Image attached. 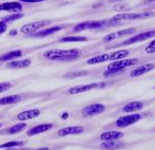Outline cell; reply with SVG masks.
<instances>
[{
    "label": "cell",
    "mask_w": 155,
    "mask_h": 150,
    "mask_svg": "<svg viewBox=\"0 0 155 150\" xmlns=\"http://www.w3.org/2000/svg\"><path fill=\"white\" fill-rule=\"evenodd\" d=\"M81 51L78 49H69V50H48L44 53V57L49 60H74L81 56Z\"/></svg>",
    "instance_id": "1"
},
{
    "label": "cell",
    "mask_w": 155,
    "mask_h": 150,
    "mask_svg": "<svg viewBox=\"0 0 155 150\" xmlns=\"http://www.w3.org/2000/svg\"><path fill=\"white\" fill-rule=\"evenodd\" d=\"M137 62H138L137 58H124V59L116 60V61L108 64L105 72H104V75L105 76H110V75L118 74V73H120L127 67L134 66Z\"/></svg>",
    "instance_id": "2"
},
{
    "label": "cell",
    "mask_w": 155,
    "mask_h": 150,
    "mask_svg": "<svg viewBox=\"0 0 155 150\" xmlns=\"http://www.w3.org/2000/svg\"><path fill=\"white\" fill-rule=\"evenodd\" d=\"M154 16L153 12H143V13H121L114 16L113 21H131V20L144 19Z\"/></svg>",
    "instance_id": "3"
},
{
    "label": "cell",
    "mask_w": 155,
    "mask_h": 150,
    "mask_svg": "<svg viewBox=\"0 0 155 150\" xmlns=\"http://www.w3.org/2000/svg\"><path fill=\"white\" fill-rule=\"evenodd\" d=\"M153 37H155V31H148V32L139 33V34L134 35L133 37H131V38H129L127 40H125L124 42L119 43V45H114V48H116V47H121V45L123 47V45H133V43L140 42V41L148 40V39L153 38Z\"/></svg>",
    "instance_id": "4"
},
{
    "label": "cell",
    "mask_w": 155,
    "mask_h": 150,
    "mask_svg": "<svg viewBox=\"0 0 155 150\" xmlns=\"http://www.w3.org/2000/svg\"><path fill=\"white\" fill-rule=\"evenodd\" d=\"M105 85L103 83H91V84H87V85H81V86H74L72 88L68 89L67 92L69 94H79V93H84V92H88V91L93 90V89H97V88H102Z\"/></svg>",
    "instance_id": "5"
},
{
    "label": "cell",
    "mask_w": 155,
    "mask_h": 150,
    "mask_svg": "<svg viewBox=\"0 0 155 150\" xmlns=\"http://www.w3.org/2000/svg\"><path fill=\"white\" fill-rule=\"evenodd\" d=\"M141 115L140 114H130V115L121 116L118 120H116V127L118 128H125L127 126H131V125L137 123L138 120H140Z\"/></svg>",
    "instance_id": "6"
},
{
    "label": "cell",
    "mask_w": 155,
    "mask_h": 150,
    "mask_svg": "<svg viewBox=\"0 0 155 150\" xmlns=\"http://www.w3.org/2000/svg\"><path fill=\"white\" fill-rule=\"evenodd\" d=\"M50 23H51V20H39V21H36V22L25 24V26L21 27L20 31H21V33H24V34L34 33V32H36L37 30H39L41 28H44V27L48 26V24H50Z\"/></svg>",
    "instance_id": "7"
},
{
    "label": "cell",
    "mask_w": 155,
    "mask_h": 150,
    "mask_svg": "<svg viewBox=\"0 0 155 150\" xmlns=\"http://www.w3.org/2000/svg\"><path fill=\"white\" fill-rule=\"evenodd\" d=\"M104 111H105V106L104 105H102V104H93V105L86 106L85 108H83L82 115L86 116V117H91V116L103 113Z\"/></svg>",
    "instance_id": "8"
},
{
    "label": "cell",
    "mask_w": 155,
    "mask_h": 150,
    "mask_svg": "<svg viewBox=\"0 0 155 150\" xmlns=\"http://www.w3.org/2000/svg\"><path fill=\"white\" fill-rule=\"evenodd\" d=\"M104 24H105L104 21H85L77 24L73 28V30L75 32H81V31L85 30H98V29L103 28Z\"/></svg>",
    "instance_id": "9"
},
{
    "label": "cell",
    "mask_w": 155,
    "mask_h": 150,
    "mask_svg": "<svg viewBox=\"0 0 155 150\" xmlns=\"http://www.w3.org/2000/svg\"><path fill=\"white\" fill-rule=\"evenodd\" d=\"M136 32V29L134 28H130V29H124V30H121V31H117V32L114 33H110V34L106 35L104 37V42H110V41L115 40V39H118L121 38L123 36H127V35H132Z\"/></svg>",
    "instance_id": "10"
},
{
    "label": "cell",
    "mask_w": 155,
    "mask_h": 150,
    "mask_svg": "<svg viewBox=\"0 0 155 150\" xmlns=\"http://www.w3.org/2000/svg\"><path fill=\"white\" fill-rule=\"evenodd\" d=\"M85 129L82 126H70L65 127L58 131V136H67V135H74V134H81L84 132Z\"/></svg>",
    "instance_id": "11"
},
{
    "label": "cell",
    "mask_w": 155,
    "mask_h": 150,
    "mask_svg": "<svg viewBox=\"0 0 155 150\" xmlns=\"http://www.w3.org/2000/svg\"><path fill=\"white\" fill-rule=\"evenodd\" d=\"M154 69H155L154 64H142V66H139V67H137V68H135L132 71L130 75H131V77H138V76H141V75L154 70Z\"/></svg>",
    "instance_id": "12"
},
{
    "label": "cell",
    "mask_w": 155,
    "mask_h": 150,
    "mask_svg": "<svg viewBox=\"0 0 155 150\" xmlns=\"http://www.w3.org/2000/svg\"><path fill=\"white\" fill-rule=\"evenodd\" d=\"M41 114L39 109H31V110H27V111H22L20 112L17 115V118L19 120H33V118L37 117Z\"/></svg>",
    "instance_id": "13"
},
{
    "label": "cell",
    "mask_w": 155,
    "mask_h": 150,
    "mask_svg": "<svg viewBox=\"0 0 155 150\" xmlns=\"http://www.w3.org/2000/svg\"><path fill=\"white\" fill-rule=\"evenodd\" d=\"M123 133L120 131H105V132L101 133L100 135V139L102 141H117L119 139H122Z\"/></svg>",
    "instance_id": "14"
},
{
    "label": "cell",
    "mask_w": 155,
    "mask_h": 150,
    "mask_svg": "<svg viewBox=\"0 0 155 150\" xmlns=\"http://www.w3.org/2000/svg\"><path fill=\"white\" fill-rule=\"evenodd\" d=\"M123 147H124V143L119 141H104L100 145V148L104 150H117Z\"/></svg>",
    "instance_id": "15"
},
{
    "label": "cell",
    "mask_w": 155,
    "mask_h": 150,
    "mask_svg": "<svg viewBox=\"0 0 155 150\" xmlns=\"http://www.w3.org/2000/svg\"><path fill=\"white\" fill-rule=\"evenodd\" d=\"M142 108H143V103L139 101H136V102H131V103L123 106L122 111L125 112V113H132V112L139 111Z\"/></svg>",
    "instance_id": "16"
},
{
    "label": "cell",
    "mask_w": 155,
    "mask_h": 150,
    "mask_svg": "<svg viewBox=\"0 0 155 150\" xmlns=\"http://www.w3.org/2000/svg\"><path fill=\"white\" fill-rule=\"evenodd\" d=\"M53 127L52 124H43V125H38V126H35L33 127L32 129L28 131L27 134L29 136H33V135H36V134H39V133H43V132H46V131L50 130V129Z\"/></svg>",
    "instance_id": "17"
},
{
    "label": "cell",
    "mask_w": 155,
    "mask_h": 150,
    "mask_svg": "<svg viewBox=\"0 0 155 150\" xmlns=\"http://www.w3.org/2000/svg\"><path fill=\"white\" fill-rule=\"evenodd\" d=\"M22 5L19 2H5L0 5V11L18 12L21 11Z\"/></svg>",
    "instance_id": "18"
},
{
    "label": "cell",
    "mask_w": 155,
    "mask_h": 150,
    "mask_svg": "<svg viewBox=\"0 0 155 150\" xmlns=\"http://www.w3.org/2000/svg\"><path fill=\"white\" fill-rule=\"evenodd\" d=\"M21 55L22 52L20 50H14V51L8 52V53L3 54L2 56H0V61H11L15 58L21 57Z\"/></svg>",
    "instance_id": "19"
},
{
    "label": "cell",
    "mask_w": 155,
    "mask_h": 150,
    "mask_svg": "<svg viewBox=\"0 0 155 150\" xmlns=\"http://www.w3.org/2000/svg\"><path fill=\"white\" fill-rule=\"evenodd\" d=\"M31 64L30 59H22V60H14V61H10L7 64V68L12 69H18V68H26Z\"/></svg>",
    "instance_id": "20"
},
{
    "label": "cell",
    "mask_w": 155,
    "mask_h": 150,
    "mask_svg": "<svg viewBox=\"0 0 155 150\" xmlns=\"http://www.w3.org/2000/svg\"><path fill=\"white\" fill-rule=\"evenodd\" d=\"M20 101H21V96H20V95H10V96H5V97H1V98H0V106L12 105V104H16Z\"/></svg>",
    "instance_id": "21"
},
{
    "label": "cell",
    "mask_w": 155,
    "mask_h": 150,
    "mask_svg": "<svg viewBox=\"0 0 155 150\" xmlns=\"http://www.w3.org/2000/svg\"><path fill=\"white\" fill-rule=\"evenodd\" d=\"M129 55H130V52L127 50H118V51H115L110 54V60L116 61V60L124 59Z\"/></svg>",
    "instance_id": "22"
},
{
    "label": "cell",
    "mask_w": 155,
    "mask_h": 150,
    "mask_svg": "<svg viewBox=\"0 0 155 150\" xmlns=\"http://www.w3.org/2000/svg\"><path fill=\"white\" fill-rule=\"evenodd\" d=\"M63 30V27L61 26H55V27H52V28H49L47 30H44L41 31V32L36 33V34H33L34 37H46V36H49V35L53 34V33L58 32V31Z\"/></svg>",
    "instance_id": "23"
},
{
    "label": "cell",
    "mask_w": 155,
    "mask_h": 150,
    "mask_svg": "<svg viewBox=\"0 0 155 150\" xmlns=\"http://www.w3.org/2000/svg\"><path fill=\"white\" fill-rule=\"evenodd\" d=\"M88 38L87 37L82 36H66L63 38L58 39V42H83V41H87Z\"/></svg>",
    "instance_id": "24"
},
{
    "label": "cell",
    "mask_w": 155,
    "mask_h": 150,
    "mask_svg": "<svg viewBox=\"0 0 155 150\" xmlns=\"http://www.w3.org/2000/svg\"><path fill=\"white\" fill-rule=\"evenodd\" d=\"M110 60V54H102V55H98L95 57H91L87 60V64H100V62H104Z\"/></svg>",
    "instance_id": "25"
},
{
    "label": "cell",
    "mask_w": 155,
    "mask_h": 150,
    "mask_svg": "<svg viewBox=\"0 0 155 150\" xmlns=\"http://www.w3.org/2000/svg\"><path fill=\"white\" fill-rule=\"evenodd\" d=\"M27 127V125L25 123H21V124H18V125H15V126L11 127L10 129H8V133L10 134H14V133H18L20 131H22L25 128Z\"/></svg>",
    "instance_id": "26"
},
{
    "label": "cell",
    "mask_w": 155,
    "mask_h": 150,
    "mask_svg": "<svg viewBox=\"0 0 155 150\" xmlns=\"http://www.w3.org/2000/svg\"><path fill=\"white\" fill-rule=\"evenodd\" d=\"M22 145H24V142H20V141L8 142V143L0 145V149H7V148H13V147H17V146H22Z\"/></svg>",
    "instance_id": "27"
},
{
    "label": "cell",
    "mask_w": 155,
    "mask_h": 150,
    "mask_svg": "<svg viewBox=\"0 0 155 150\" xmlns=\"http://www.w3.org/2000/svg\"><path fill=\"white\" fill-rule=\"evenodd\" d=\"M22 14H13V15H9V16H5V17L1 18V21L3 22H10V21H15V20L17 19H20V18H22Z\"/></svg>",
    "instance_id": "28"
},
{
    "label": "cell",
    "mask_w": 155,
    "mask_h": 150,
    "mask_svg": "<svg viewBox=\"0 0 155 150\" xmlns=\"http://www.w3.org/2000/svg\"><path fill=\"white\" fill-rule=\"evenodd\" d=\"M144 51H146V53H148V54L155 53V39L154 40H152L148 45H147L146 49H144Z\"/></svg>",
    "instance_id": "29"
},
{
    "label": "cell",
    "mask_w": 155,
    "mask_h": 150,
    "mask_svg": "<svg viewBox=\"0 0 155 150\" xmlns=\"http://www.w3.org/2000/svg\"><path fill=\"white\" fill-rule=\"evenodd\" d=\"M11 87H12L11 83H1L0 84V93L8 91L9 89H11Z\"/></svg>",
    "instance_id": "30"
},
{
    "label": "cell",
    "mask_w": 155,
    "mask_h": 150,
    "mask_svg": "<svg viewBox=\"0 0 155 150\" xmlns=\"http://www.w3.org/2000/svg\"><path fill=\"white\" fill-rule=\"evenodd\" d=\"M7 31V23L3 21H0V34H2Z\"/></svg>",
    "instance_id": "31"
},
{
    "label": "cell",
    "mask_w": 155,
    "mask_h": 150,
    "mask_svg": "<svg viewBox=\"0 0 155 150\" xmlns=\"http://www.w3.org/2000/svg\"><path fill=\"white\" fill-rule=\"evenodd\" d=\"M22 2H29V3H34V2H41L44 0H21Z\"/></svg>",
    "instance_id": "32"
},
{
    "label": "cell",
    "mask_w": 155,
    "mask_h": 150,
    "mask_svg": "<svg viewBox=\"0 0 155 150\" xmlns=\"http://www.w3.org/2000/svg\"><path fill=\"white\" fill-rule=\"evenodd\" d=\"M151 1H154V0H146V1L143 2V5H148V3H150Z\"/></svg>",
    "instance_id": "33"
},
{
    "label": "cell",
    "mask_w": 155,
    "mask_h": 150,
    "mask_svg": "<svg viewBox=\"0 0 155 150\" xmlns=\"http://www.w3.org/2000/svg\"><path fill=\"white\" fill-rule=\"evenodd\" d=\"M35 150H49L48 147H45V148H38V149H35Z\"/></svg>",
    "instance_id": "34"
},
{
    "label": "cell",
    "mask_w": 155,
    "mask_h": 150,
    "mask_svg": "<svg viewBox=\"0 0 155 150\" xmlns=\"http://www.w3.org/2000/svg\"><path fill=\"white\" fill-rule=\"evenodd\" d=\"M5 150H16V149H14V148H7Z\"/></svg>",
    "instance_id": "35"
},
{
    "label": "cell",
    "mask_w": 155,
    "mask_h": 150,
    "mask_svg": "<svg viewBox=\"0 0 155 150\" xmlns=\"http://www.w3.org/2000/svg\"><path fill=\"white\" fill-rule=\"evenodd\" d=\"M16 34V31H12V35H15Z\"/></svg>",
    "instance_id": "36"
},
{
    "label": "cell",
    "mask_w": 155,
    "mask_h": 150,
    "mask_svg": "<svg viewBox=\"0 0 155 150\" xmlns=\"http://www.w3.org/2000/svg\"><path fill=\"white\" fill-rule=\"evenodd\" d=\"M0 127H1V124H0Z\"/></svg>",
    "instance_id": "37"
}]
</instances>
